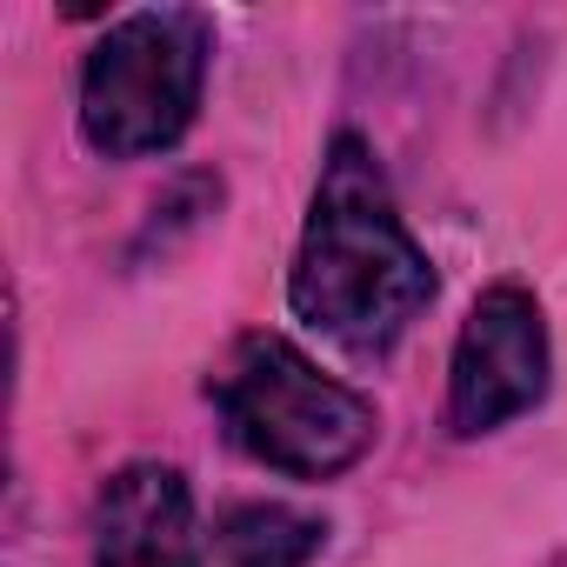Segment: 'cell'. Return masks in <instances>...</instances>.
Here are the masks:
<instances>
[{"label":"cell","instance_id":"1","mask_svg":"<svg viewBox=\"0 0 567 567\" xmlns=\"http://www.w3.org/2000/svg\"><path fill=\"white\" fill-rule=\"evenodd\" d=\"M288 301L348 354H388L434 301V267L414 247L388 194V174L374 167L361 134H341L328 147L301 254L288 274Z\"/></svg>","mask_w":567,"mask_h":567},{"label":"cell","instance_id":"2","mask_svg":"<svg viewBox=\"0 0 567 567\" xmlns=\"http://www.w3.org/2000/svg\"><path fill=\"white\" fill-rule=\"evenodd\" d=\"M207 394H214L227 434L260 467L301 474V481L354 467L368 454V441H374V408L354 388L328 381L295 341H280V334H247L227 354V368L214 374Z\"/></svg>","mask_w":567,"mask_h":567},{"label":"cell","instance_id":"3","mask_svg":"<svg viewBox=\"0 0 567 567\" xmlns=\"http://www.w3.org/2000/svg\"><path fill=\"white\" fill-rule=\"evenodd\" d=\"M207 81V28L181 8L127 14L101 34L81 74V134L107 161L161 154L194 127Z\"/></svg>","mask_w":567,"mask_h":567},{"label":"cell","instance_id":"4","mask_svg":"<svg viewBox=\"0 0 567 567\" xmlns=\"http://www.w3.org/2000/svg\"><path fill=\"white\" fill-rule=\"evenodd\" d=\"M547 394V321L527 288H487L454 341L447 374V427L494 434L501 421L527 414Z\"/></svg>","mask_w":567,"mask_h":567},{"label":"cell","instance_id":"5","mask_svg":"<svg viewBox=\"0 0 567 567\" xmlns=\"http://www.w3.org/2000/svg\"><path fill=\"white\" fill-rule=\"evenodd\" d=\"M194 494L181 467L134 461L94 501V567H194Z\"/></svg>","mask_w":567,"mask_h":567},{"label":"cell","instance_id":"6","mask_svg":"<svg viewBox=\"0 0 567 567\" xmlns=\"http://www.w3.org/2000/svg\"><path fill=\"white\" fill-rule=\"evenodd\" d=\"M321 520L280 501H247L214 534V567H308L321 554Z\"/></svg>","mask_w":567,"mask_h":567}]
</instances>
